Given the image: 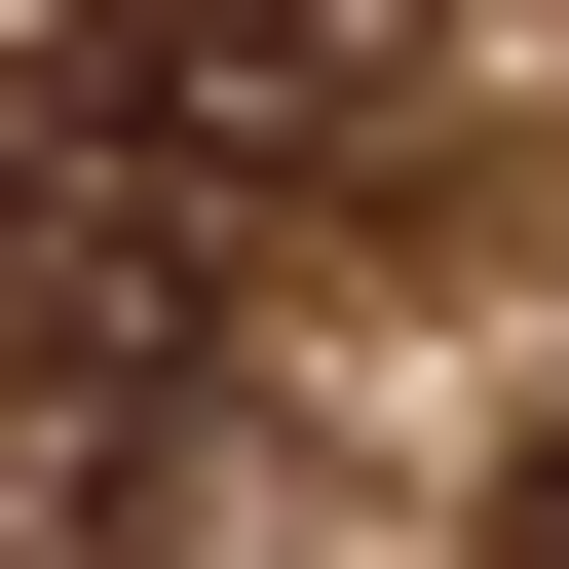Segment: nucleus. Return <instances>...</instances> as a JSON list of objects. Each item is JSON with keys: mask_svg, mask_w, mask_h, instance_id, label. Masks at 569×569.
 <instances>
[{"mask_svg": "<svg viewBox=\"0 0 569 569\" xmlns=\"http://www.w3.org/2000/svg\"><path fill=\"white\" fill-rule=\"evenodd\" d=\"M380 77H418V0H77L0 77V531L190 456V380L266 342V266L342 228Z\"/></svg>", "mask_w": 569, "mask_h": 569, "instance_id": "f257e3e1", "label": "nucleus"}, {"mask_svg": "<svg viewBox=\"0 0 569 569\" xmlns=\"http://www.w3.org/2000/svg\"><path fill=\"white\" fill-rule=\"evenodd\" d=\"M531 569H569V418H531Z\"/></svg>", "mask_w": 569, "mask_h": 569, "instance_id": "f03ea898", "label": "nucleus"}]
</instances>
